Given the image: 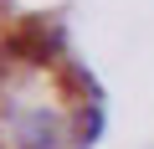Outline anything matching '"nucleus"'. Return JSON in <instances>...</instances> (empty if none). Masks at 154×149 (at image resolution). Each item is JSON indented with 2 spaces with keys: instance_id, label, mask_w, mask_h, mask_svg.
I'll use <instances>...</instances> for the list:
<instances>
[{
  "instance_id": "nucleus-2",
  "label": "nucleus",
  "mask_w": 154,
  "mask_h": 149,
  "mask_svg": "<svg viewBox=\"0 0 154 149\" xmlns=\"http://www.w3.org/2000/svg\"><path fill=\"white\" fill-rule=\"evenodd\" d=\"M103 129H108L103 108H98V103H88V108H82V118H77V134H72V149H88V144H98V139H103Z\"/></svg>"
},
{
  "instance_id": "nucleus-1",
  "label": "nucleus",
  "mask_w": 154,
  "mask_h": 149,
  "mask_svg": "<svg viewBox=\"0 0 154 149\" xmlns=\"http://www.w3.org/2000/svg\"><path fill=\"white\" fill-rule=\"evenodd\" d=\"M16 149H67V113L57 108H16L11 113Z\"/></svg>"
}]
</instances>
